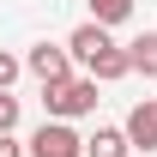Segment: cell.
<instances>
[{
	"mask_svg": "<svg viewBox=\"0 0 157 157\" xmlns=\"http://www.w3.org/2000/svg\"><path fill=\"white\" fill-rule=\"evenodd\" d=\"M127 67H133V73H145V78H157V30H145V36L127 42Z\"/></svg>",
	"mask_w": 157,
	"mask_h": 157,
	"instance_id": "cell-8",
	"label": "cell"
},
{
	"mask_svg": "<svg viewBox=\"0 0 157 157\" xmlns=\"http://www.w3.org/2000/svg\"><path fill=\"white\" fill-rule=\"evenodd\" d=\"M24 67H30L42 85H60V78H73V55H67V42H36V48L24 55Z\"/></svg>",
	"mask_w": 157,
	"mask_h": 157,
	"instance_id": "cell-3",
	"label": "cell"
},
{
	"mask_svg": "<svg viewBox=\"0 0 157 157\" xmlns=\"http://www.w3.org/2000/svg\"><path fill=\"white\" fill-rule=\"evenodd\" d=\"M85 6H91V18H97V24H109V30L133 18V0H85Z\"/></svg>",
	"mask_w": 157,
	"mask_h": 157,
	"instance_id": "cell-9",
	"label": "cell"
},
{
	"mask_svg": "<svg viewBox=\"0 0 157 157\" xmlns=\"http://www.w3.org/2000/svg\"><path fill=\"white\" fill-rule=\"evenodd\" d=\"M18 73H24V60L0 48V91H12V78H18Z\"/></svg>",
	"mask_w": 157,
	"mask_h": 157,
	"instance_id": "cell-11",
	"label": "cell"
},
{
	"mask_svg": "<svg viewBox=\"0 0 157 157\" xmlns=\"http://www.w3.org/2000/svg\"><path fill=\"white\" fill-rule=\"evenodd\" d=\"M121 133H127V145H133V151H157V97L133 103V109H127V121H121Z\"/></svg>",
	"mask_w": 157,
	"mask_h": 157,
	"instance_id": "cell-4",
	"label": "cell"
},
{
	"mask_svg": "<svg viewBox=\"0 0 157 157\" xmlns=\"http://www.w3.org/2000/svg\"><path fill=\"white\" fill-rule=\"evenodd\" d=\"M133 145H127V133L121 127H97V133L85 139V157H127Z\"/></svg>",
	"mask_w": 157,
	"mask_h": 157,
	"instance_id": "cell-7",
	"label": "cell"
},
{
	"mask_svg": "<svg viewBox=\"0 0 157 157\" xmlns=\"http://www.w3.org/2000/svg\"><path fill=\"white\" fill-rule=\"evenodd\" d=\"M133 67H127V42H109V48H97V55L85 60V78H97V85H115V78H127Z\"/></svg>",
	"mask_w": 157,
	"mask_h": 157,
	"instance_id": "cell-5",
	"label": "cell"
},
{
	"mask_svg": "<svg viewBox=\"0 0 157 157\" xmlns=\"http://www.w3.org/2000/svg\"><path fill=\"white\" fill-rule=\"evenodd\" d=\"M24 157H85V139L73 133V121H42L24 145Z\"/></svg>",
	"mask_w": 157,
	"mask_h": 157,
	"instance_id": "cell-2",
	"label": "cell"
},
{
	"mask_svg": "<svg viewBox=\"0 0 157 157\" xmlns=\"http://www.w3.org/2000/svg\"><path fill=\"white\" fill-rule=\"evenodd\" d=\"M42 109H48V121L97 115V78H60V85H42Z\"/></svg>",
	"mask_w": 157,
	"mask_h": 157,
	"instance_id": "cell-1",
	"label": "cell"
},
{
	"mask_svg": "<svg viewBox=\"0 0 157 157\" xmlns=\"http://www.w3.org/2000/svg\"><path fill=\"white\" fill-rule=\"evenodd\" d=\"M0 157H24V145H18L12 133H0Z\"/></svg>",
	"mask_w": 157,
	"mask_h": 157,
	"instance_id": "cell-12",
	"label": "cell"
},
{
	"mask_svg": "<svg viewBox=\"0 0 157 157\" xmlns=\"http://www.w3.org/2000/svg\"><path fill=\"white\" fill-rule=\"evenodd\" d=\"M12 127H18V97L0 91V133H12Z\"/></svg>",
	"mask_w": 157,
	"mask_h": 157,
	"instance_id": "cell-10",
	"label": "cell"
},
{
	"mask_svg": "<svg viewBox=\"0 0 157 157\" xmlns=\"http://www.w3.org/2000/svg\"><path fill=\"white\" fill-rule=\"evenodd\" d=\"M109 42H115V36H109V24H97V18H85V24L73 30V36H67V55H73V60H91L97 48H109Z\"/></svg>",
	"mask_w": 157,
	"mask_h": 157,
	"instance_id": "cell-6",
	"label": "cell"
}]
</instances>
